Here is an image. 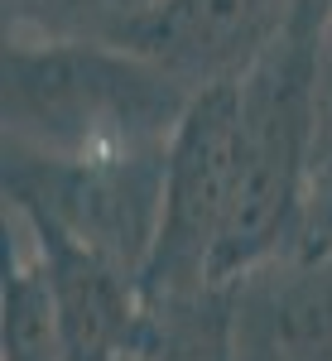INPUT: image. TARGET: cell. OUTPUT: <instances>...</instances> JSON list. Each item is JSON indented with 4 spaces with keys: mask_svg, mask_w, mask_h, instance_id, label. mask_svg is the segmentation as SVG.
<instances>
[{
    "mask_svg": "<svg viewBox=\"0 0 332 361\" xmlns=\"http://www.w3.org/2000/svg\"><path fill=\"white\" fill-rule=\"evenodd\" d=\"M145 352L154 361H236L226 289H202V294H188V299L154 304Z\"/></svg>",
    "mask_w": 332,
    "mask_h": 361,
    "instance_id": "ba28073f",
    "label": "cell"
},
{
    "mask_svg": "<svg viewBox=\"0 0 332 361\" xmlns=\"http://www.w3.org/2000/svg\"><path fill=\"white\" fill-rule=\"evenodd\" d=\"M193 97L154 63L111 44H15L0 63L5 149L39 159H130L159 154Z\"/></svg>",
    "mask_w": 332,
    "mask_h": 361,
    "instance_id": "6da1fadb",
    "label": "cell"
},
{
    "mask_svg": "<svg viewBox=\"0 0 332 361\" xmlns=\"http://www.w3.org/2000/svg\"><path fill=\"white\" fill-rule=\"evenodd\" d=\"M145 5H154V0H111V10H116V20H125V15H135Z\"/></svg>",
    "mask_w": 332,
    "mask_h": 361,
    "instance_id": "7c38bea8",
    "label": "cell"
},
{
    "mask_svg": "<svg viewBox=\"0 0 332 361\" xmlns=\"http://www.w3.org/2000/svg\"><path fill=\"white\" fill-rule=\"evenodd\" d=\"M130 361H154V357H149V352H140V357H130Z\"/></svg>",
    "mask_w": 332,
    "mask_h": 361,
    "instance_id": "4fadbf2b",
    "label": "cell"
},
{
    "mask_svg": "<svg viewBox=\"0 0 332 361\" xmlns=\"http://www.w3.org/2000/svg\"><path fill=\"white\" fill-rule=\"evenodd\" d=\"M111 25H116L111 0H5V39L15 44L106 39Z\"/></svg>",
    "mask_w": 332,
    "mask_h": 361,
    "instance_id": "9c48e42d",
    "label": "cell"
},
{
    "mask_svg": "<svg viewBox=\"0 0 332 361\" xmlns=\"http://www.w3.org/2000/svg\"><path fill=\"white\" fill-rule=\"evenodd\" d=\"M164 154L130 159H39L0 149L5 212H20L44 236L82 246L145 284V265L164 217Z\"/></svg>",
    "mask_w": 332,
    "mask_h": 361,
    "instance_id": "3957f363",
    "label": "cell"
},
{
    "mask_svg": "<svg viewBox=\"0 0 332 361\" xmlns=\"http://www.w3.org/2000/svg\"><path fill=\"white\" fill-rule=\"evenodd\" d=\"M284 34L323 49L332 34V0H289V29Z\"/></svg>",
    "mask_w": 332,
    "mask_h": 361,
    "instance_id": "30bf717a",
    "label": "cell"
},
{
    "mask_svg": "<svg viewBox=\"0 0 332 361\" xmlns=\"http://www.w3.org/2000/svg\"><path fill=\"white\" fill-rule=\"evenodd\" d=\"M323 49L284 34L270 54L236 82L241 92V183L231 231L217 255L212 284H236L241 275L284 260L299 246L304 212L318 173V102Z\"/></svg>",
    "mask_w": 332,
    "mask_h": 361,
    "instance_id": "7a4b0ae2",
    "label": "cell"
},
{
    "mask_svg": "<svg viewBox=\"0 0 332 361\" xmlns=\"http://www.w3.org/2000/svg\"><path fill=\"white\" fill-rule=\"evenodd\" d=\"M289 29V0H154L111 25V44L154 63L188 97L236 87Z\"/></svg>",
    "mask_w": 332,
    "mask_h": 361,
    "instance_id": "5b68a950",
    "label": "cell"
},
{
    "mask_svg": "<svg viewBox=\"0 0 332 361\" xmlns=\"http://www.w3.org/2000/svg\"><path fill=\"white\" fill-rule=\"evenodd\" d=\"M318 102H323V135H318V173L332 169V34L323 44V73H318ZM313 173V178H318Z\"/></svg>",
    "mask_w": 332,
    "mask_h": 361,
    "instance_id": "8fae6325",
    "label": "cell"
},
{
    "mask_svg": "<svg viewBox=\"0 0 332 361\" xmlns=\"http://www.w3.org/2000/svg\"><path fill=\"white\" fill-rule=\"evenodd\" d=\"M241 183V92L212 87L193 97L164 154V217L145 265L149 304L217 289V255L231 231Z\"/></svg>",
    "mask_w": 332,
    "mask_h": 361,
    "instance_id": "277c9868",
    "label": "cell"
},
{
    "mask_svg": "<svg viewBox=\"0 0 332 361\" xmlns=\"http://www.w3.org/2000/svg\"><path fill=\"white\" fill-rule=\"evenodd\" d=\"M5 323H0V361H63L58 304L44 250L15 212H5Z\"/></svg>",
    "mask_w": 332,
    "mask_h": 361,
    "instance_id": "52a82bcc",
    "label": "cell"
},
{
    "mask_svg": "<svg viewBox=\"0 0 332 361\" xmlns=\"http://www.w3.org/2000/svg\"><path fill=\"white\" fill-rule=\"evenodd\" d=\"M29 231H34V241L44 250V265H49V284H54V304H58V333H63V361L140 357L149 347V323H154V304H149L145 284L82 246L44 236L39 226H29Z\"/></svg>",
    "mask_w": 332,
    "mask_h": 361,
    "instance_id": "8992f818",
    "label": "cell"
}]
</instances>
